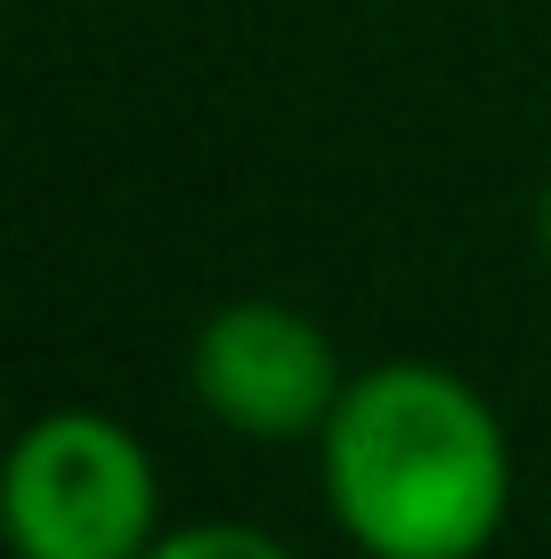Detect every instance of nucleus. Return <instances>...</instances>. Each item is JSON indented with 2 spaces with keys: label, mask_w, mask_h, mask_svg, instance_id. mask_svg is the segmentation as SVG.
<instances>
[{
  "label": "nucleus",
  "mask_w": 551,
  "mask_h": 559,
  "mask_svg": "<svg viewBox=\"0 0 551 559\" xmlns=\"http://www.w3.org/2000/svg\"><path fill=\"white\" fill-rule=\"evenodd\" d=\"M543 260H551V195H543Z\"/></svg>",
  "instance_id": "nucleus-5"
},
{
  "label": "nucleus",
  "mask_w": 551,
  "mask_h": 559,
  "mask_svg": "<svg viewBox=\"0 0 551 559\" xmlns=\"http://www.w3.org/2000/svg\"><path fill=\"white\" fill-rule=\"evenodd\" d=\"M195 397L212 406L227 430L243 438H300L325 430L340 406L333 349L300 308L276 300H236L195 333Z\"/></svg>",
  "instance_id": "nucleus-3"
},
{
  "label": "nucleus",
  "mask_w": 551,
  "mask_h": 559,
  "mask_svg": "<svg viewBox=\"0 0 551 559\" xmlns=\"http://www.w3.org/2000/svg\"><path fill=\"white\" fill-rule=\"evenodd\" d=\"M0 527L16 559H146L155 471L98 414H49L0 462Z\"/></svg>",
  "instance_id": "nucleus-2"
},
{
  "label": "nucleus",
  "mask_w": 551,
  "mask_h": 559,
  "mask_svg": "<svg viewBox=\"0 0 551 559\" xmlns=\"http://www.w3.org/2000/svg\"><path fill=\"white\" fill-rule=\"evenodd\" d=\"M325 487L373 559H479L511 503V454L470 381L382 365L325 421Z\"/></svg>",
  "instance_id": "nucleus-1"
},
{
  "label": "nucleus",
  "mask_w": 551,
  "mask_h": 559,
  "mask_svg": "<svg viewBox=\"0 0 551 559\" xmlns=\"http://www.w3.org/2000/svg\"><path fill=\"white\" fill-rule=\"evenodd\" d=\"M146 559H292V551L268 544V535H252V527H187V535H170V544H155Z\"/></svg>",
  "instance_id": "nucleus-4"
}]
</instances>
